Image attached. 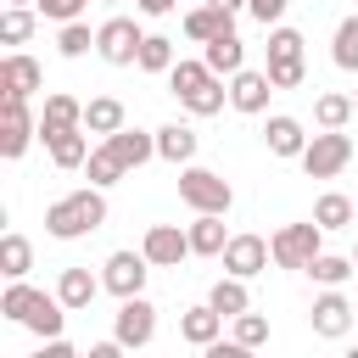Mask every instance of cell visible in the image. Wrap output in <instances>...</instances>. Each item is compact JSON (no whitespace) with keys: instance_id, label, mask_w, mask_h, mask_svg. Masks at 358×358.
Instances as JSON below:
<instances>
[{"instance_id":"obj_38","label":"cell","mask_w":358,"mask_h":358,"mask_svg":"<svg viewBox=\"0 0 358 358\" xmlns=\"http://www.w3.org/2000/svg\"><path fill=\"white\" fill-rule=\"evenodd\" d=\"M90 45H95V34H90L84 22H62V34H56V50H62V56H84Z\"/></svg>"},{"instance_id":"obj_45","label":"cell","mask_w":358,"mask_h":358,"mask_svg":"<svg viewBox=\"0 0 358 358\" xmlns=\"http://www.w3.org/2000/svg\"><path fill=\"white\" fill-rule=\"evenodd\" d=\"M352 268H358V246H352Z\"/></svg>"},{"instance_id":"obj_34","label":"cell","mask_w":358,"mask_h":358,"mask_svg":"<svg viewBox=\"0 0 358 358\" xmlns=\"http://www.w3.org/2000/svg\"><path fill=\"white\" fill-rule=\"evenodd\" d=\"M302 274H313L319 285H347V280H352L358 268H352V257H336V252H319V257H313V263H308Z\"/></svg>"},{"instance_id":"obj_16","label":"cell","mask_w":358,"mask_h":358,"mask_svg":"<svg viewBox=\"0 0 358 358\" xmlns=\"http://www.w3.org/2000/svg\"><path fill=\"white\" fill-rule=\"evenodd\" d=\"M78 123H84V106H78L73 95H62V90L45 95V112H39V140H45V145H50L62 129H78Z\"/></svg>"},{"instance_id":"obj_35","label":"cell","mask_w":358,"mask_h":358,"mask_svg":"<svg viewBox=\"0 0 358 358\" xmlns=\"http://www.w3.org/2000/svg\"><path fill=\"white\" fill-rule=\"evenodd\" d=\"M134 67H145V73H168V67H173V39L145 34V39H140V62H134Z\"/></svg>"},{"instance_id":"obj_43","label":"cell","mask_w":358,"mask_h":358,"mask_svg":"<svg viewBox=\"0 0 358 358\" xmlns=\"http://www.w3.org/2000/svg\"><path fill=\"white\" fill-rule=\"evenodd\" d=\"M213 6H218V11H229V17H235V11H246V0H213Z\"/></svg>"},{"instance_id":"obj_21","label":"cell","mask_w":358,"mask_h":358,"mask_svg":"<svg viewBox=\"0 0 358 358\" xmlns=\"http://www.w3.org/2000/svg\"><path fill=\"white\" fill-rule=\"evenodd\" d=\"M106 280H95L90 268H62V280H56V296L67 302V313H84L90 302H95V291H101Z\"/></svg>"},{"instance_id":"obj_22","label":"cell","mask_w":358,"mask_h":358,"mask_svg":"<svg viewBox=\"0 0 358 358\" xmlns=\"http://www.w3.org/2000/svg\"><path fill=\"white\" fill-rule=\"evenodd\" d=\"M123 123H129V112H123L117 95H95V101H84V129H90V134L106 140V134H117Z\"/></svg>"},{"instance_id":"obj_29","label":"cell","mask_w":358,"mask_h":358,"mask_svg":"<svg viewBox=\"0 0 358 358\" xmlns=\"http://www.w3.org/2000/svg\"><path fill=\"white\" fill-rule=\"evenodd\" d=\"M207 302H213L224 319H235V313H246V308H252V296H246V280H241V274H224V280L207 291Z\"/></svg>"},{"instance_id":"obj_24","label":"cell","mask_w":358,"mask_h":358,"mask_svg":"<svg viewBox=\"0 0 358 358\" xmlns=\"http://www.w3.org/2000/svg\"><path fill=\"white\" fill-rule=\"evenodd\" d=\"M224 246H229L224 213H196V224H190V252H196V257H224Z\"/></svg>"},{"instance_id":"obj_27","label":"cell","mask_w":358,"mask_h":358,"mask_svg":"<svg viewBox=\"0 0 358 358\" xmlns=\"http://www.w3.org/2000/svg\"><path fill=\"white\" fill-rule=\"evenodd\" d=\"M224 28H235V17H229V11H218L213 0H207V6H196V11H185V34H190V39H201V45H207V39H218Z\"/></svg>"},{"instance_id":"obj_14","label":"cell","mask_w":358,"mask_h":358,"mask_svg":"<svg viewBox=\"0 0 358 358\" xmlns=\"http://www.w3.org/2000/svg\"><path fill=\"white\" fill-rule=\"evenodd\" d=\"M268 95H274V78H268V73L241 67V73L229 78V106H235V112H263V106H268Z\"/></svg>"},{"instance_id":"obj_40","label":"cell","mask_w":358,"mask_h":358,"mask_svg":"<svg viewBox=\"0 0 358 358\" xmlns=\"http://www.w3.org/2000/svg\"><path fill=\"white\" fill-rule=\"evenodd\" d=\"M285 6H291V0H246V11H252L263 28H274V22L285 17Z\"/></svg>"},{"instance_id":"obj_8","label":"cell","mask_w":358,"mask_h":358,"mask_svg":"<svg viewBox=\"0 0 358 358\" xmlns=\"http://www.w3.org/2000/svg\"><path fill=\"white\" fill-rule=\"evenodd\" d=\"M28 140H39V123L28 117V95H6V106H0V157L17 162L28 151Z\"/></svg>"},{"instance_id":"obj_20","label":"cell","mask_w":358,"mask_h":358,"mask_svg":"<svg viewBox=\"0 0 358 358\" xmlns=\"http://www.w3.org/2000/svg\"><path fill=\"white\" fill-rule=\"evenodd\" d=\"M196 145H201V140H196L190 123H162V129H157V157L173 162V168H185V162L196 157Z\"/></svg>"},{"instance_id":"obj_30","label":"cell","mask_w":358,"mask_h":358,"mask_svg":"<svg viewBox=\"0 0 358 358\" xmlns=\"http://www.w3.org/2000/svg\"><path fill=\"white\" fill-rule=\"evenodd\" d=\"M330 62L341 73H358V11L336 22V39H330Z\"/></svg>"},{"instance_id":"obj_11","label":"cell","mask_w":358,"mask_h":358,"mask_svg":"<svg viewBox=\"0 0 358 358\" xmlns=\"http://www.w3.org/2000/svg\"><path fill=\"white\" fill-rule=\"evenodd\" d=\"M308 324H313V336L341 341V336L352 330V302H347L336 285H324V296H313V308H308Z\"/></svg>"},{"instance_id":"obj_4","label":"cell","mask_w":358,"mask_h":358,"mask_svg":"<svg viewBox=\"0 0 358 358\" xmlns=\"http://www.w3.org/2000/svg\"><path fill=\"white\" fill-rule=\"evenodd\" d=\"M263 50H268V67H263V73L274 78V90H296V84L308 78V67H302V34H296V28H280V22H274Z\"/></svg>"},{"instance_id":"obj_13","label":"cell","mask_w":358,"mask_h":358,"mask_svg":"<svg viewBox=\"0 0 358 358\" xmlns=\"http://www.w3.org/2000/svg\"><path fill=\"white\" fill-rule=\"evenodd\" d=\"M268 257H274V246H268L263 235H229V246H224V274L252 280V274L268 268Z\"/></svg>"},{"instance_id":"obj_12","label":"cell","mask_w":358,"mask_h":358,"mask_svg":"<svg viewBox=\"0 0 358 358\" xmlns=\"http://www.w3.org/2000/svg\"><path fill=\"white\" fill-rule=\"evenodd\" d=\"M145 274H151V257H145V252H112L101 280H106L112 296H140V291H145Z\"/></svg>"},{"instance_id":"obj_5","label":"cell","mask_w":358,"mask_h":358,"mask_svg":"<svg viewBox=\"0 0 358 358\" xmlns=\"http://www.w3.org/2000/svg\"><path fill=\"white\" fill-rule=\"evenodd\" d=\"M296 162H302V173H308V179H336V173L352 162V134L324 129V134H313V140H308V151H302Z\"/></svg>"},{"instance_id":"obj_28","label":"cell","mask_w":358,"mask_h":358,"mask_svg":"<svg viewBox=\"0 0 358 358\" xmlns=\"http://www.w3.org/2000/svg\"><path fill=\"white\" fill-rule=\"evenodd\" d=\"M28 268H34V246H28L17 229H6V235H0V274H6V280H28Z\"/></svg>"},{"instance_id":"obj_6","label":"cell","mask_w":358,"mask_h":358,"mask_svg":"<svg viewBox=\"0 0 358 358\" xmlns=\"http://www.w3.org/2000/svg\"><path fill=\"white\" fill-rule=\"evenodd\" d=\"M268 246H274V263L280 268H308L319 252H324V229L308 218V224H285V229H274L268 235Z\"/></svg>"},{"instance_id":"obj_9","label":"cell","mask_w":358,"mask_h":358,"mask_svg":"<svg viewBox=\"0 0 358 358\" xmlns=\"http://www.w3.org/2000/svg\"><path fill=\"white\" fill-rule=\"evenodd\" d=\"M112 336H117L123 347H151V336H157V308H151L145 296H117Z\"/></svg>"},{"instance_id":"obj_23","label":"cell","mask_w":358,"mask_h":358,"mask_svg":"<svg viewBox=\"0 0 358 358\" xmlns=\"http://www.w3.org/2000/svg\"><path fill=\"white\" fill-rule=\"evenodd\" d=\"M106 145L123 157V168H129V173H134L140 162H151V157H157V134H140V129H129V123H123L117 134H106Z\"/></svg>"},{"instance_id":"obj_10","label":"cell","mask_w":358,"mask_h":358,"mask_svg":"<svg viewBox=\"0 0 358 358\" xmlns=\"http://www.w3.org/2000/svg\"><path fill=\"white\" fill-rule=\"evenodd\" d=\"M140 252L151 257V268H179V263L190 257V229H179V224H151L145 241H140Z\"/></svg>"},{"instance_id":"obj_1","label":"cell","mask_w":358,"mask_h":358,"mask_svg":"<svg viewBox=\"0 0 358 358\" xmlns=\"http://www.w3.org/2000/svg\"><path fill=\"white\" fill-rule=\"evenodd\" d=\"M101 224H106V196H101V185L67 190V196H56V201L45 207V235H56V241H78V235H90V229H101Z\"/></svg>"},{"instance_id":"obj_46","label":"cell","mask_w":358,"mask_h":358,"mask_svg":"<svg viewBox=\"0 0 358 358\" xmlns=\"http://www.w3.org/2000/svg\"><path fill=\"white\" fill-rule=\"evenodd\" d=\"M352 106H358V95H352Z\"/></svg>"},{"instance_id":"obj_25","label":"cell","mask_w":358,"mask_h":358,"mask_svg":"<svg viewBox=\"0 0 358 358\" xmlns=\"http://www.w3.org/2000/svg\"><path fill=\"white\" fill-rule=\"evenodd\" d=\"M39 302H45V291L28 285V280H11V285L0 291V313H6L11 324H28V319L39 313Z\"/></svg>"},{"instance_id":"obj_41","label":"cell","mask_w":358,"mask_h":358,"mask_svg":"<svg viewBox=\"0 0 358 358\" xmlns=\"http://www.w3.org/2000/svg\"><path fill=\"white\" fill-rule=\"evenodd\" d=\"M39 358H73V341H67V336H50V341L39 347Z\"/></svg>"},{"instance_id":"obj_19","label":"cell","mask_w":358,"mask_h":358,"mask_svg":"<svg viewBox=\"0 0 358 358\" xmlns=\"http://www.w3.org/2000/svg\"><path fill=\"white\" fill-rule=\"evenodd\" d=\"M218 330H224V313L213 308V302H201V308H185V319H179V336L190 341V347H213L218 341Z\"/></svg>"},{"instance_id":"obj_17","label":"cell","mask_w":358,"mask_h":358,"mask_svg":"<svg viewBox=\"0 0 358 358\" xmlns=\"http://www.w3.org/2000/svg\"><path fill=\"white\" fill-rule=\"evenodd\" d=\"M308 140H313V134H302V123H296V117H285V112H274V117L263 123V145H268L274 157H302V151H308Z\"/></svg>"},{"instance_id":"obj_42","label":"cell","mask_w":358,"mask_h":358,"mask_svg":"<svg viewBox=\"0 0 358 358\" xmlns=\"http://www.w3.org/2000/svg\"><path fill=\"white\" fill-rule=\"evenodd\" d=\"M134 6H140L145 17H168V11H173V0H134Z\"/></svg>"},{"instance_id":"obj_39","label":"cell","mask_w":358,"mask_h":358,"mask_svg":"<svg viewBox=\"0 0 358 358\" xmlns=\"http://www.w3.org/2000/svg\"><path fill=\"white\" fill-rule=\"evenodd\" d=\"M34 6H39V17H50V22H78L90 0H34Z\"/></svg>"},{"instance_id":"obj_32","label":"cell","mask_w":358,"mask_h":358,"mask_svg":"<svg viewBox=\"0 0 358 358\" xmlns=\"http://www.w3.org/2000/svg\"><path fill=\"white\" fill-rule=\"evenodd\" d=\"M84 173H90V185H101V190H106V185H117V179H123L129 168H123V157H117V151H112V145L101 140V145L90 151V162H84Z\"/></svg>"},{"instance_id":"obj_2","label":"cell","mask_w":358,"mask_h":358,"mask_svg":"<svg viewBox=\"0 0 358 358\" xmlns=\"http://www.w3.org/2000/svg\"><path fill=\"white\" fill-rule=\"evenodd\" d=\"M168 90L179 95V106H185L190 117H213V112H224V101H229L224 78H218L207 62H173V67H168Z\"/></svg>"},{"instance_id":"obj_47","label":"cell","mask_w":358,"mask_h":358,"mask_svg":"<svg viewBox=\"0 0 358 358\" xmlns=\"http://www.w3.org/2000/svg\"><path fill=\"white\" fill-rule=\"evenodd\" d=\"M106 6H112V0H106Z\"/></svg>"},{"instance_id":"obj_3","label":"cell","mask_w":358,"mask_h":358,"mask_svg":"<svg viewBox=\"0 0 358 358\" xmlns=\"http://www.w3.org/2000/svg\"><path fill=\"white\" fill-rule=\"evenodd\" d=\"M179 201L196 207V213H229V207H235V190H229L224 173L185 162V168H179Z\"/></svg>"},{"instance_id":"obj_44","label":"cell","mask_w":358,"mask_h":358,"mask_svg":"<svg viewBox=\"0 0 358 358\" xmlns=\"http://www.w3.org/2000/svg\"><path fill=\"white\" fill-rule=\"evenodd\" d=\"M6 6H34V0H6Z\"/></svg>"},{"instance_id":"obj_31","label":"cell","mask_w":358,"mask_h":358,"mask_svg":"<svg viewBox=\"0 0 358 358\" xmlns=\"http://www.w3.org/2000/svg\"><path fill=\"white\" fill-rule=\"evenodd\" d=\"M352 117H358L352 95H336V90H330V95H319V101H313V123H319V129H347Z\"/></svg>"},{"instance_id":"obj_26","label":"cell","mask_w":358,"mask_h":358,"mask_svg":"<svg viewBox=\"0 0 358 358\" xmlns=\"http://www.w3.org/2000/svg\"><path fill=\"white\" fill-rule=\"evenodd\" d=\"M84 134H90L84 123H78V129H62V134L50 140V162H56V168H67V173H73V168H84V162H90V140H84Z\"/></svg>"},{"instance_id":"obj_15","label":"cell","mask_w":358,"mask_h":358,"mask_svg":"<svg viewBox=\"0 0 358 358\" xmlns=\"http://www.w3.org/2000/svg\"><path fill=\"white\" fill-rule=\"evenodd\" d=\"M201 62H207V67H213L218 78H235V73L246 67V45H241V34H235V28H224L218 39H207Z\"/></svg>"},{"instance_id":"obj_37","label":"cell","mask_w":358,"mask_h":358,"mask_svg":"<svg viewBox=\"0 0 358 358\" xmlns=\"http://www.w3.org/2000/svg\"><path fill=\"white\" fill-rule=\"evenodd\" d=\"M235 341H241L246 352H252V347H263V341H268V319H263V313H252V308H246V313H235Z\"/></svg>"},{"instance_id":"obj_33","label":"cell","mask_w":358,"mask_h":358,"mask_svg":"<svg viewBox=\"0 0 358 358\" xmlns=\"http://www.w3.org/2000/svg\"><path fill=\"white\" fill-rule=\"evenodd\" d=\"M313 224H319V229H347V224H352V201H347L341 190H324V196L313 201Z\"/></svg>"},{"instance_id":"obj_36","label":"cell","mask_w":358,"mask_h":358,"mask_svg":"<svg viewBox=\"0 0 358 358\" xmlns=\"http://www.w3.org/2000/svg\"><path fill=\"white\" fill-rule=\"evenodd\" d=\"M28 34H34V11H28V6H6V17H0V39H6V45H22Z\"/></svg>"},{"instance_id":"obj_18","label":"cell","mask_w":358,"mask_h":358,"mask_svg":"<svg viewBox=\"0 0 358 358\" xmlns=\"http://www.w3.org/2000/svg\"><path fill=\"white\" fill-rule=\"evenodd\" d=\"M39 84H45V73H39V62H34V56L11 50V56L0 62V90H6V95H34Z\"/></svg>"},{"instance_id":"obj_7","label":"cell","mask_w":358,"mask_h":358,"mask_svg":"<svg viewBox=\"0 0 358 358\" xmlns=\"http://www.w3.org/2000/svg\"><path fill=\"white\" fill-rule=\"evenodd\" d=\"M140 28H134V17H106L101 28H95V50L112 62V67H134L140 62Z\"/></svg>"}]
</instances>
